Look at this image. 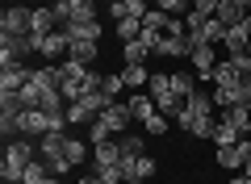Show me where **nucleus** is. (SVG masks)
Masks as SVG:
<instances>
[{
  "label": "nucleus",
  "mask_w": 251,
  "mask_h": 184,
  "mask_svg": "<svg viewBox=\"0 0 251 184\" xmlns=\"http://www.w3.org/2000/svg\"><path fill=\"white\" fill-rule=\"evenodd\" d=\"M29 159H34V142H29V138L4 142V155H0V176H4V184H21Z\"/></svg>",
  "instance_id": "obj_1"
},
{
  "label": "nucleus",
  "mask_w": 251,
  "mask_h": 184,
  "mask_svg": "<svg viewBox=\"0 0 251 184\" xmlns=\"http://www.w3.org/2000/svg\"><path fill=\"white\" fill-rule=\"evenodd\" d=\"M29 54H38L34 34H0V63H25Z\"/></svg>",
  "instance_id": "obj_2"
},
{
  "label": "nucleus",
  "mask_w": 251,
  "mask_h": 184,
  "mask_svg": "<svg viewBox=\"0 0 251 184\" xmlns=\"http://www.w3.org/2000/svg\"><path fill=\"white\" fill-rule=\"evenodd\" d=\"M50 9L59 13L63 26L67 21H97V0H54Z\"/></svg>",
  "instance_id": "obj_3"
},
{
  "label": "nucleus",
  "mask_w": 251,
  "mask_h": 184,
  "mask_svg": "<svg viewBox=\"0 0 251 184\" xmlns=\"http://www.w3.org/2000/svg\"><path fill=\"white\" fill-rule=\"evenodd\" d=\"M0 34H34V9H25V4L4 9V17H0Z\"/></svg>",
  "instance_id": "obj_4"
},
{
  "label": "nucleus",
  "mask_w": 251,
  "mask_h": 184,
  "mask_svg": "<svg viewBox=\"0 0 251 184\" xmlns=\"http://www.w3.org/2000/svg\"><path fill=\"white\" fill-rule=\"evenodd\" d=\"M100 126H105L109 134H126L130 130V122H134V113H130V101H113V105L105 109V113L97 117Z\"/></svg>",
  "instance_id": "obj_5"
},
{
  "label": "nucleus",
  "mask_w": 251,
  "mask_h": 184,
  "mask_svg": "<svg viewBox=\"0 0 251 184\" xmlns=\"http://www.w3.org/2000/svg\"><path fill=\"white\" fill-rule=\"evenodd\" d=\"M29 76H34L29 63H0V92H17V88H25Z\"/></svg>",
  "instance_id": "obj_6"
},
{
  "label": "nucleus",
  "mask_w": 251,
  "mask_h": 184,
  "mask_svg": "<svg viewBox=\"0 0 251 184\" xmlns=\"http://www.w3.org/2000/svg\"><path fill=\"white\" fill-rule=\"evenodd\" d=\"M34 38H38V34H34ZM67 51H72V38L63 34V26L54 29V34L38 38V54H42V59H67Z\"/></svg>",
  "instance_id": "obj_7"
},
{
  "label": "nucleus",
  "mask_w": 251,
  "mask_h": 184,
  "mask_svg": "<svg viewBox=\"0 0 251 184\" xmlns=\"http://www.w3.org/2000/svg\"><path fill=\"white\" fill-rule=\"evenodd\" d=\"M176 126H180V130H188V134H193V138H214V117H201V113H188V109H180V113H176Z\"/></svg>",
  "instance_id": "obj_8"
},
{
  "label": "nucleus",
  "mask_w": 251,
  "mask_h": 184,
  "mask_svg": "<svg viewBox=\"0 0 251 184\" xmlns=\"http://www.w3.org/2000/svg\"><path fill=\"white\" fill-rule=\"evenodd\" d=\"M243 79H247V76H243V67L230 59V54L218 59V67H214V88H239Z\"/></svg>",
  "instance_id": "obj_9"
},
{
  "label": "nucleus",
  "mask_w": 251,
  "mask_h": 184,
  "mask_svg": "<svg viewBox=\"0 0 251 184\" xmlns=\"http://www.w3.org/2000/svg\"><path fill=\"white\" fill-rule=\"evenodd\" d=\"M17 122H21V138H42V134H50V117L42 109H25Z\"/></svg>",
  "instance_id": "obj_10"
},
{
  "label": "nucleus",
  "mask_w": 251,
  "mask_h": 184,
  "mask_svg": "<svg viewBox=\"0 0 251 184\" xmlns=\"http://www.w3.org/2000/svg\"><path fill=\"white\" fill-rule=\"evenodd\" d=\"M222 46H226V54H243V51H247V46H251V17L226 29V42Z\"/></svg>",
  "instance_id": "obj_11"
},
{
  "label": "nucleus",
  "mask_w": 251,
  "mask_h": 184,
  "mask_svg": "<svg viewBox=\"0 0 251 184\" xmlns=\"http://www.w3.org/2000/svg\"><path fill=\"white\" fill-rule=\"evenodd\" d=\"M193 71H197L201 79H214V67H218V51L214 46H193Z\"/></svg>",
  "instance_id": "obj_12"
},
{
  "label": "nucleus",
  "mask_w": 251,
  "mask_h": 184,
  "mask_svg": "<svg viewBox=\"0 0 251 184\" xmlns=\"http://www.w3.org/2000/svg\"><path fill=\"white\" fill-rule=\"evenodd\" d=\"M155 54H168V59H188L193 54V42H188V34H163L159 51Z\"/></svg>",
  "instance_id": "obj_13"
},
{
  "label": "nucleus",
  "mask_w": 251,
  "mask_h": 184,
  "mask_svg": "<svg viewBox=\"0 0 251 184\" xmlns=\"http://www.w3.org/2000/svg\"><path fill=\"white\" fill-rule=\"evenodd\" d=\"M63 34L72 38V42H100V34H105V29H100V21H67V26H63Z\"/></svg>",
  "instance_id": "obj_14"
},
{
  "label": "nucleus",
  "mask_w": 251,
  "mask_h": 184,
  "mask_svg": "<svg viewBox=\"0 0 251 184\" xmlns=\"http://www.w3.org/2000/svg\"><path fill=\"white\" fill-rule=\"evenodd\" d=\"M122 147H117V142H97V147H92V172H97V167H113V163H122Z\"/></svg>",
  "instance_id": "obj_15"
},
{
  "label": "nucleus",
  "mask_w": 251,
  "mask_h": 184,
  "mask_svg": "<svg viewBox=\"0 0 251 184\" xmlns=\"http://www.w3.org/2000/svg\"><path fill=\"white\" fill-rule=\"evenodd\" d=\"M218 21H222L226 29L239 26V21H247V0H222V4H218Z\"/></svg>",
  "instance_id": "obj_16"
},
{
  "label": "nucleus",
  "mask_w": 251,
  "mask_h": 184,
  "mask_svg": "<svg viewBox=\"0 0 251 184\" xmlns=\"http://www.w3.org/2000/svg\"><path fill=\"white\" fill-rule=\"evenodd\" d=\"M63 151H67V130H50V134H42V159H46V163L63 159Z\"/></svg>",
  "instance_id": "obj_17"
},
{
  "label": "nucleus",
  "mask_w": 251,
  "mask_h": 184,
  "mask_svg": "<svg viewBox=\"0 0 251 184\" xmlns=\"http://www.w3.org/2000/svg\"><path fill=\"white\" fill-rule=\"evenodd\" d=\"M97 117L100 113L88 105V101H67V126H92Z\"/></svg>",
  "instance_id": "obj_18"
},
{
  "label": "nucleus",
  "mask_w": 251,
  "mask_h": 184,
  "mask_svg": "<svg viewBox=\"0 0 251 184\" xmlns=\"http://www.w3.org/2000/svg\"><path fill=\"white\" fill-rule=\"evenodd\" d=\"M130 113H134V122L147 126V117L159 113V109H155V97H151V92H134V97H130Z\"/></svg>",
  "instance_id": "obj_19"
},
{
  "label": "nucleus",
  "mask_w": 251,
  "mask_h": 184,
  "mask_svg": "<svg viewBox=\"0 0 251 184\" xmlns=\"http://www.w3.org/2000/svg\"><path fill=\"white\" fill-rule=\"evenodd\" d=\"M59 26H63V21H59V13H54L50 4H46V9H34V34H38V38L54 34Z\"/></svg>",
  "instance_id": "obj_20"
},
{
  "label": "nucleus",
  "mask_w": 251,
  "mask_h": 184,
  "mask_svg": "<svg viewBox=\"0 0 251 184\" xmlns=\"http://www.w3.org/2000/svg\"><path fill=\"white\" fill-rule=\"evenodd\" d=\"M222 122H226V126H234L239 134H247V130H251V109L230 105V109H222Z\"/></svg>",
  "instance_id": "obj_21"
},
{
  "label": "nucleus",
  "mask_w": 251,
  "mask_h": 184,
  "mask_svg": "<svg viewBox=\"0 0 251 184\" xmlns=\"http://www.w3.org/2000/svg\"><path fill=\"white\" fill-rule=\"evenodd\" d=\"M184 109H188V113H201V117H214V97H209V92H193V97H188L184 101Z\"/></svg>",
  "instance_id": "obj_22"
},
{
  "label": "nucleus",
  "mask_w": 251,
  "mask_h": 184,
  "mask_svg": "<svg viewBox=\"0 0 251 184\" xmlns=\"http://www.w3.org/2000/svg\"><path fill=\"white\" fill-rule=\"evenodd\" d=\"M63 159H67L72 167H80L84 159H88V142H84V138H75V134H67V151H63Z\"/></svg>",
  "instance_id": "obj_23"
},
{
  "label": "nucleus",
  "mask_w": 251,
  "mask_h": 184,
  "mask_svg": "<svg viewBox=\"0 0 251 184\" xmlns=\"http://www.w3.org/2000/svg\"><path fill=\"white\" fill-rule=\"evenodd\" d=\"M218 163L226 167V172H239L247 159H243V151H239V142H230V147H218Z\"/></svg>",
  "instance_id": "obj_24"
},
{
  "label": "nucleus",
  "mask_w": 251,
  "mask_h": 184,
  "mask_svg": "<svg viewBox=\"0 0 251 184\" xmlns=\"http://www.w3.org/2000/svg\"><path fill=\"white\" fill-rule=\"evenodd\" d=\"M122 76H126V88H143V84H151V71H147L143 63H126Z\"/></svg>",
  "instance_id": "obj_25"
},
{
  "label": "nucleus",
  "mask_w": 251,
  "mask_h": 184,
  "mask_svg": "<svg viewBox=\"0 0 251 184\" xmlns=\"http://www.w3.org/2000/svg\"><path fill=\"white\" fill-rule=\"evenodd\" d=\"M168 79H172V92H176L180 101H188L193 92H197V84H193V76H188V71H172Z\"/></svg>",
  "instance_id": "obj_26"
},
{
  "label": "nucleus",
  "mask_w": 251,
  "mask_h": 184,
  "mask_svg": "<svg viewBox=\"0 0 251 184\" xmlns=\"http://www.w3.org/2000/svg\"><path fill=\"white\" fill-rule=\"evenodd\" d=\"M67 59H75V63H84V67H92V59H97V42H72V51H67Z\"/></svg>",
  "instance_id": "obj_27"
},
{
  "label": "nucleus",
  "mask_w": 251,
  "mask_h": 184,
  "mask_svg": "<svg viewBox=\"0 0 251 184\" xmlns=\"http://www.w3.org/2000/svg\"><path fill=\"white\" fill-rule=\"evenodd\" d=\"M147 54H155V51L143 42V38H134V42H122V59H126V63H143Z\"/></svg>",
  "instance_id": "obj_28"
},
{
  "label": "nucleus",
  "mask_w": 251,
  "mask_h": 184,
  "mask_svg": "<svg viewBox=\"0 0 251 184\" xmlns=\"http://www.w3.org/2000/svg\"><path fill=\"white\" fill-rule=\"evenodd\" d=\"M117 147H122V155H126V159L147 155V151H143V138H138V134H117Z\"/></svg>",
  "instance_id": "obj_29"
},
{
  "label": "nucleus",
  "mask_w": 251,
  "mask_h": 184,
  "mask_svg": "<svg viewBox=\"0 0 251 184\" xmlns=\"http://www.w3.org/2000/svg\"><path fill=\"white\" fill-rule=\"evenodd\" d=\"M100 92H105V101L113 105V101H117V97L126 92V76H122V71H113V76H105V88H100Z\"/></svg>",
  "instance_id": "obj_30"
},
{
  "label": "nucleus",
  "mask_w": 251,
  "mask_h": 184,
  "mask_svg": "<svg viewBox=\"0 0 251 184\" xmlns=\"http://www.w3.org/2000/svg\"><path fill=\"white\" fill-rule=\"evenodd\" d=\"M46 176H50L46 159H29V167H25V176H21V184H42Z\"/></svg>",
  "instance_id": "obj_31"
},
{
  "label": "nucleus",
  "mask_w": 251,
  "mask_h": 184,
  "mask_svg": "<svg viewBox=\"0 0 251 184\" xmlns=\"http://www.w3.org/2000/svg\"><path fill=\"white\" fill-rule=\"evenodd\" d=\"M0 113H13V117L25 113V101H21V92H0Z\"/></svg>",
  "instance_id": "obj_32"
},
{
  "label": "nucleus",
  "mask_w": 251,
  "mask_h": 184,
  "mask_svg": "<svg viewBox=\"0 0 251 184\" xmlns=\"http://www.w3.org/2000/svg\"><path fill=\"white\" fill-rule=\"evenodd\" d=\"M138 34H143V21L138 17H122L117 21V38H122V42H134Z\"/></svg>",
  "instance_id": "obj_33"
},
{
  "label": "nucleus",
  "mask_w": 251,
  "mask_h": 184,
  "mask_svg": "<svg viewBox=\"0 0 251 184\" xmlns=\"http://www.w3.org/2000/svg\"><path fill=\"white\" fill-rule=\"evenodd\" d=\"M239 138H243V134L234 130V126H226L222 117H218V126H214V142H218V147H230V142H239Z\"/></svg>",
  "instance_id": "obj_34"
},
{
  "label": "nucleus",
  "mask_w": 251,
  "mask_h": 184,
  "mask_svg": "<svg viewBox=\"0 0 251 184\" xmlns=\"http://www.w3.org/2000/svg\"><path fill=\"white\" fill-rule=\"evenodd\" d=\"M155 9H163V13H172V17H188L193 13V0H159Z\"/></svg>",
  "instance_id": "obj_35"
},
{
  "label": "nucleus",
  "mask_w": 251,
  "mask_h": 184,
  "mask_svg": "<svg viewBox=\"0 0 251 184\" xmlns=\"http://www.w3.org/2000/svg\"><path fill=\"white\" fill-rule=\"evenodd\" d=\"M97 180H100V184H126V172H122V163H113V167H97Z\"/></svg>",
  "instance_id": "obj_36"
},
{
  "label": "nucleus",
  "mask_w": 251,
  "mask_h": 184,
  "mask_svg": "<svg viewBox=\"0 0 251 184\" xmlns=\"http://www.w3.org/2000/svg\"><path fill=\"white\" fill-rule=\"evenodd\" d=\"M209 97H214V105H218V109H230V105H234V88H214Z\"/></svg>",
  "instance_id": "obj_37"
},
{
  "label": "nucleus",
  "mask_w": 251,
  "mask_h": 184,
  "mask_svg": "<svg viewBox=\"0 0 251 184\" xmlns=\"http://www.w3.org/2000/svg\"><path fill=\"white\" fill-rule=\"evenodd\" d=\"M143 130L151 134V138H159V134L168 130V117H163V113H155V117H147V126H143Z\"/></svg>",
  "instance_id": "obj_38"
},
{
  "label": "nucleus",
  "mask_w": 251,
  "mask_h": 184,
  "mask_svg": "<svg viewBox=\"0 0 251 184\" xmlns=\"http://www.w3.org/2000/svg\"><path fill=\"white\" fill-rule=\"evenodd\" d=\"M234 105H243V109H251V76L243 79L239 88H234Z\"/></svg>",
  "instance_id": "obj_39"
},
{
  "label": "nucleus",
  "mask_w": 251,
  "mask_h": 184,
  "mask_svg": "<svg viewBox=\"0 0 251 184\" xmlns=\"http://www.w3.org/2000/svg\"><path fill=\"white\" fill-rule=\"evenodd\" d=\"M218 4H222V0H193V13H201V17H218Z\"/></svg>",
  "instance_id": "obj_40"
},
{
  "label": "nucleus",
  "mask_w": 251,
  "mask_h": 184,
  "mask_svg": "<svg viewBox=\"0 0 251 184\" xmlns=\"http://www.w3.org/2000/svg\"><path fill=\"white\" fill-rule=\"evenodd\" d=\"M147 88H151V97H163V92L172 88V79L168 76H151V84H147Z\"/></svg>",
  "instance_id": "obj_41"
},
{
  "label": "nucleus",
  "mask_w": 251,
  "mask_h": 184,
  "mask_svg": "<svg viewBox=\"0 0 251 184\" xmlns=\"http://www.w3.org/2000/svg\"><path fill=\"white\" fill-rule=\"evenodd\" d=\"M230 184H251V176H247V172H243V176H234V180H230Z\"/></svg>",
  "instance_id": "obj_42"
},
{
  "label": "nucleus",
  "mask_w": 251,
  "mask_h": 184,
  "mask_svg": "<svg viewBox=\"0 0 251 184\" xmlns=\"http://www.w3.org/2000/svg\"><path fill=\"white\" fill-rule=\"evenodd\" d=\"M42 184H59V176H46V180H42Z\"/></svg>",
  "instance_id": "obj_43"
},
{
  "label": "nucleus",
  "mask_w": 251,
  "mask_h": 184,
  "mask_svg": "<svg viewBox=\"0 0 251 184\" xmlns=\"http://www.w3.org/2000/svg\"><path fill=\"white\" fill-rule=\"evenodd\" d=\"M243 172H247V176H251V159H247V167H243Z\"/></svg>",
  "instance_id": "obj_44"
},
{
  "label": "nucleus",
  "mask_w": 251,
  "mask_h": 184,
  "mask_svg": "<svg viewBox=\"0 0 251 184\" xmlns=\"http://www.w3.org/2000/svg\"><path fill=\"white\" fill-rule=\"evenodd\" d=\"M247 17H251V0H247Z\"/></svg>",
  "instance_id": "obj_45"
},
{
  "label": "nucleus",
  "mask_w": 251,
  "mask_h": 184,
  "mask_svg": "<svg viewBox=\"0 0 251 184\" xmlns=\"http://www.w3.org/2000/svg\"><path fill=\"white\" fill-rule=\"evenodd\" d=\"M147 4H159V0H147Z\"/></svg>",
  "instance_id": "obj_46"
}]
</instances>
